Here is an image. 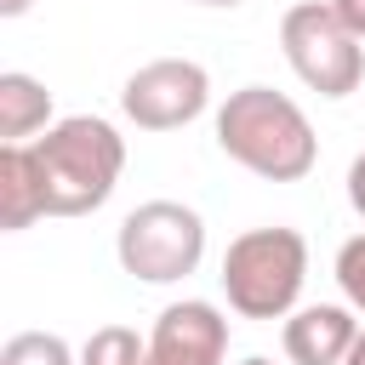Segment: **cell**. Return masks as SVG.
<instances>
[{
	"instance_id": "obj_1",
	"label": "cell",
	"mask_w": 365,
	"mask_h": 365,
	"mask_svg": "<svg viewBox=\"0 0 365 365\" xmlns=\"http://www.w3.org/2000/svg\"><path fill=\"white\" fill-rule=\"evenodd\" d=\"M217 148L268 182H302L319 160V137L308 114L274 86H240L217 108Z\"/></svg>"
},
{
	"instance_id": "obj_2",
	"label": "cell",
	"mask_w": 365,
	"mask_h": 365,
	"mask_svg": "<svg viewBox=\"0 0 365 365\" xmlns=\"http://www.w3.org/2000/svg\"><path fill=\"white\" fill-rule=\"evenodd\" d=\"M40 171H46V217H91L108 205L120 171H125V137L97 114H68L34 137Z\"/></svg>"
},
{
	"instance_id": "obj_3",
	"label": "cell",
	"mask_w": 365,
	"mask_h": 365,
	"mask_svg": "<svg viewBox=\"0 0 365 365\" xmlns=\"http://www.w3.org/2000/svg\"><path fill=\"white\" fill-rule=\"evenodd\" d=\"M217 279L240 319H285L308 279V240L297 228H245L228 240Z\"/></svg>"
},
{
	"instance_id": "obj_4",
	"label": "cell",
	"mask_w": 365,
	"mask_h": 365,
	"mask_svg": "<svg viewBox=\"0 0 365 365\" xmlns=\"http://www.w3.org/2000/svg\"><path fill=\"white\" fill-rule=\"evenodd\" d=\"M114 257L143 285L188 279L205 257V222L182 200H143L137 211H125V222L114 234Z\"/></svg>"
},
{
	"instance_id": "obj_5",
	"label": "cell",
	"mask_w": 365,
	"mask_h": 365,
	"mask_svg": "<svg viewBox=\"0 0 365 365\" xmlns=\"http://www.w3.org/2000/svg\"><path fill=\"white\" fill-rule=\"evenodd\" d=\"M279 51H285L291 74L319 97H348L365 80V46L331 11V0H297L279 17Z\"/></svg>"
},
{
	"instance_id": "obj_6",
	"label": "cell",
	"mask_w": 365,
	"mask_h": 365,
	"mask_svg": "<svg viewBox=\"0 0 365 365\" xmlns=\"http://www.w3.org/2000/svg\"><path fill=\"white\" fill-rule=\"evenodd\" d=\"M211 103V74L194 57H154L120 86V108L137 131H177Z\"/></svg>"
},
{
	"instance_id": "obj_7",
	"label": "cell",
	"mask_w": 365,
	"mask_h": 365,
	"mask_svg": "<svg viewBox=\"0 0 365 365\" xmlns=\"http://www.w3.org/2000/svg\"><path fill=\"white\" fill-rule=\"evenodd\" d=\"M222 354H228V319L211 302L188 297L154 319L143 365H222Z\"/></svg>"
},
{
	"instance_id": "obj_8",
	"label": "cell",
	"mask_w": 365,
	"mask_h": 365,
	"mask_svg": "<svg viewBox=\"0 0 365 365\" xmlns=\"http://www.w3.org/2000/svg\"><path fill=\"white\" fill-rule=\"evenodd\" d=\"M354 336H359L354 308L308 302V308H291V319H285V359L291 365H342Z\"/></svg>"
},
{
	"instance_id": "obj_9",
	"label": "cell",
	"mask_w": 365,
	"mask_h": 365,
	"mask_svg": "<svg viewBox=\"0 0 365 365\" xmlns=\"http://www.w3.org/2000/svg\"><path fill=\"white\" fill-rule=\"evenodd\" d=\"M34 217H46V171L34 143H6L0 148V228L17 234Z\"/></svg>"
},
{
	"instance_id": "obj_10",
	"label": "cell",
	"mask_w": 365,
	"mask_h": 365,
	"mask_svg": "<svg viewBox=\"0 0 365 365\" xmlns=\"http://www.w3.org/2000/svg\"><path fill=\"white\" fill-rule=\"evenodd\" d=\"M51 125V91L34 80V74H17L6 68L0 74V137L6 143H29L34 131Z\"/></svg>"
},
{
	"instance_id": "obj_11",
	"label": "cell",
	"mask_w": 365,
	"mask_h": 365,
	"mask_svg": "<svg viewBox=\"0 0 365 365\" xmlns=\"http://www.w3.org/2000/svg\"><path fill=\"white\" fill-rule=\"evenodd\" d=\"M148 359V336H137L131 325H97L80 348V365H143Z\"/></svg>"
},
{
	"instance_id": "obj_12",
	"label": "cell",
	"mask_w": 365,
	"mask_h": 365,
	"mask_svg": "<svg viewBox=\"0 0 365 365\" xmlns=\"http://www.w3.org/2000/svg\"><path fill=\"white\" fill-rule=\"evenodd\" d=\"M0 365H80V354L57 331H17V336H6Z\"/></svg>"
},
{
	"instance_id": "obj_13",
	"label": "cell",
	"mask_w": 365,
	"mask_h": 365,
	"mask_svg": "<svg viewBox=\"0 0 365 365\" xmlns=\"http://www.w3.org/2000/svg\"><path fill=\"white\" fill-rule=\"evenodd\" d=\"M336 285H342L348 308L365 314V234L342 240V251H336Z\"/></svg>"
},
{
	"instance_id": "obj_14",
	"label": "cell",
	"mask_w": 365,
	"mask_h": 365,
	"mask_svg": "<svg viewBox=\"0 0 365 365\" xmlns=\"http://www.w3.org/2000/svg\"><path fill=\"white\" fill-rule=\"evenodd\" d=\"M348 205L365 217V154H354V165H348Z\"/></svg>"
},
{
	"instance_id": "obj_15",
	"label": "cell",
	"mask_w": 365,
	"mask_h": 365,
	"mask_svg": "<svg viewBox=\"0 0 365 365\" xmlns=\"http://www.w3.org/2000/svg\"><path fill=\"white\" fill-rule=\"evenodd\" d=\"M331 11H336V17H342L359 40H365V0H331Z\"/></svg>"
},
{
	"instance_id": "obj_16",
	"label": "cell",
	"mask_w": 365,
	"mask_h": 365,
	"mask_svg": "<svg viewBox=\"0 0 365 365\" xmlns=\"http://www.w3.org/2000/svg\"><path fill=\"white\" fill-rule=\"evenodd\" d=\"M342 365H365V325H359V336H354V348H348V359Z\"/></svg>"
},
{
	"instance_id": "obj_17",
	"label": "cell",
	"mask_w": 365,
	"mask_h": 365,
	"mask_svg": "<svg viewBox=\"0 0 365 365\" xmlns=\"http://www.w3.org/2000/svg\"><path fill=\"white\" fill-rule=\"evenodd\" d=\"M29 6H34V0H0V17H23Z\"/></svg>"
},
{
	"instance_id": "obj_18",
	"label": "cell",
	"mask_w": 365,
	"mask_h": 365,
	"mask_svg": "<svg viewBox=\"0 0 365 365\" xmlns=\"http://www.w3.org/2000/svg\"><path fill=\"white\" fill-rule=\"evenodd\" d=\"M194 6H245V0H194Z\"/></svg>"
},
{
	"instance_id": "obj_19",
	"label": "cell",
	"mask_w": 365,
	"mask_h": 365,
	"mask_svg": "<svg viewBox=\"0 0 365 365\" xmlns=\"http://www.w3.org/2000/svg\"><path fill=\"white\" fill-rule=\"evenodd\" d=\"M240 365H274V359H262V354H251V359H240Z\"/></svg>"
}]
</instances>
